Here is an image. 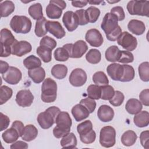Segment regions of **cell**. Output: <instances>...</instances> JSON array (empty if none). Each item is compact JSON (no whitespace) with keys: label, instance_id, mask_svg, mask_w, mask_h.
I'll use <instances>...</instances> for the list:
<instances>
[{"label":"cell","instance_id":"cell-1","mask_svg":"<svg viewBox=\"0 0 149 149\" xmlns=\"http://www.w3.org/2000/svg\"><path fill=\"white\" fill-rule=\"evenodd\" d=\"M55 123L56 126L53 129V134L55 137L60 139L70 132L72 122L67 112L61 111L56 117Z\"/></svg>","mask_w":149,"mask_h":149},{"label":"cell","instance_id":"cell-2","mask_svg":"<svg viewBox=\"0 0 149 149\" xmlns=\"http://www.w3.org/2000/svg\"><path fill=\"white\" fill-rule=\"evenodd\" d=\"M61 110L55 106L50 107L45 111L40 113L37 116V122L43 129L50 128L56 121V119Z\"/></svg>","mask_w":149,"mask_h":149},{"label":"cell","instance_id":"cell-3","mask_svg":"<svg viewBox=\"0 0 149 149\" xmlns=\"http://www.w3.org/2000/svg\"><path fill=\"white\" fill-rule=\"evenodd\" d=\"M57 84L55 80L51 78L45 79L41 86V100L46 103L53 102L57 95Z\"/></svg>","mask_w":149,"mask_h":149},{"label":"cell","instance_id":"cell-4","mask_svg":"<svg viewBox=\"0 0 149 149\" xmlns=\"http://www.w3.org/2000/svg\"><path fill=\"white\" fill-rule=\"evenodd\" d=\"M31 26V21L26 16L15 15L10 22V28L16 33L27 34L30 31Z\"/></svg>","mask_w":149,"mask_h":149},{"label":"cell","instance_id":"cell-5","mask_svg":"<svg viewBox=\"0 0 149 149\" xmlns=\"http://www.w3.org/2000/svg\"><path fill=\"white\" fill-rule=\"evenodd\" d=\"M131 15L149 16V2L148 1H130L126 6Z\"/></svg>","mask_w":149,"mask_h":149},{"label":"cell","instance_id":"cell-6","mask_svg":"<svg viewBox=\"0 0 149 149\" xmlns=\"http://www.w3.org/2000/svg\"><path fill=\"white\" fill-rule=\"evenodd\" d=\"M116 143V131L111 126L103 127L100 132V143L101 146L105 148L113 147Z\"/></svg>","mask_w":149,"mask_h":149},{"label":"cell","instance_id":"cell-7","mask_svg":"<svg viewBox=\"0 0 149 149\" xmlns=\"http://www.w3.org/2000/svg\"><path fill=\"white\" fill-rule=\"evenodd\" d=\"M118 45L128 51L134 50L137 45V40L135 37L127 31L122 32L117 39Z\"/></svg>","mask_w":149,"mask_h":149},{"label":"cell","instance_id":"cell-8","mask_svg":"<svg viewBox=\"0 0 149 149\" xmlns=\"http://www.w3.org/2000/svg\"><path fill=\"white\" fill-rule=\"evenodd\" d=\"M118 22V18L115 15L111 13H107L105 15L101 24V27L105 35L110 34L118 27L119 26Z\"/></svg>","mask_w":149,"mask_h":149},{"label":"cell","instance_id":"cell-9","mask_svg":"<svg viewBox=\"0 0 149 149\" xmlns=\"http://www.w3.org/2000/svg\"><path fill=\"white\" fill-rule=\"evenodd\" d=\"M87 76L86 72L81 68L73 69L69 77L70 83L74 87H81L87 81Z\"/></svg>","mask_w":149,"mask_h":149},{"label":"cell","instance_id":"cell-10","mask_svg":"<svg viewBox=\"0 0 149 149\" xmlns=\"http://www.w3.org/2000/svg\"><path fill=\"white\" fill-rule=\"evenodd\" d=\"M31 49V45L26 41H19L16 40L11 45V54L19 57L29 53Z\"/></svg>","mask_w":149,"mask_h":149},{"label":"cell","instance_id":"cell-11","mask_svg":"<svg viewBox=\"0 0 149 149\" xmlns=\"http://www.w3.org/2000/svg\"><path fill=\"white\" fill-rule=\"evenodd\" d=\"M3 79L6 83L15 85L19 83L22 77L21 71L17 68L10 66L7 72L2 74Z\"/></svg>","mask_w":149,"mask_h":149},{"label":"cell","instance_id":"cell-12","mask_svg":"<svg viewBox=\"0 0 149 149\" xmlns=\"http://www.w3.org/2000/svg\"><path fill=\"white\" fill-rule=\"evenodd\" d=\"M15 100L19 106L27 107L30 106L33 103L34 95L29 90H22L17 93Z\"/></svg>","mask_w":149,"mask_h":149},{"label":"cell","instance_id":"cell-13","mask_svg":"<svg viewBox=\"0 0 149 149\" xmlns=\"http://www.w3.org/2000/svg\"><path fill=\"white\" fill-rule=\"evenodd\" d=\"M85 39L91 46L94 47H100L104 41L102 34L96 29L88 30L85 35Z\"/></svg>","mask_w":149,"mask_h":149},{"label":"cell","instance_id":"cell-14","mask_svg":"<svg viewBox=\"0 0 149 149\" xmlns=\"http://www.w3.org/2000/svg\"><path fill=\"white\" fill-rule=\"evenodd\" d=\"M62 22L69 31L75 30L79 26L77 17L76 13L72 11H67L63 14Z\"/></svg>","mask_w":149,"mask_h":149},{"label":"cell","instance_id":"cell-15","mask_svg":"<svg viewBox=\"0 0 149 149\" xmlns=\"http://www.w3.org/2000/svg\"><path fill=\"white\" fill-rule=\"evenodd\" d=\"M45 27L47 31L49 32L58 39L63 38L66 34L64 29L59 22L47 20Z\"/></svg>","mask_w":149,"mask_h":149},{"label":"cell","instance_id":"cell-16","mask_svg":"<svg viewBox=\"0 0 149 149\" xmlns=\"http://www.w3.org/2000/svg\"><path fill=\"white\" fill-rule=\"evenodd\" d=\"M97 116L103 122H110L114 116L113 109L109 105H102L98 109Z\"/></svg>","mask_w":149,"mask_h":149},{"label":"cell","instance_id":"cell-17","mask_svg":"<svg viewBox=\"0 0 149 149\" xmlns=\"http://www.w3.org/2000/svg\"><path fill=\"white\" fill-rule=\"evenodd\" d=\"M107 72L112 80L115 81H120L123 73V65H122L116 63H111L108 66Z\"/></svg>","mask_w":149,"mask_h":149},{"label":"cell","instance_id":"cell-18","mask_svg":"<svg viewBox=\"0 0 149 149\" xmlns=\"http://www.w3.org/2000/svg\"><path fill=\"white\" fill-rule=\"evenodd\" d=\"M71 112L76 122H80L86 119L90 115V112L87 108L80 103L74 105Z\"/></svg>","mask_w":149,"mask_h":149},{"label":"cell","instance_id":"cell-19","mask_svg":"<svg viewBox=\"0 0 149 149\" xmlns=\"http://www.w3.org/2000/svg\"><path fill=\"white\" fill-rule=\"evenodd\" d=\"M127 29L132 33L137 36H140L144 33L146 26L141 20L132 19L129 22Z\"/></svg>","mask_w":149,"mask_h":149},{"label":"cell","instance_id":"cell-20","mask_svg":"<svg viewBox=\"0 0 149 149\" xmlns=\"http://www.w3.org/2000/svg\"><path fill=\"white\" fill-rule=\"evenodd\" d=\"M88 46L83 40H78L73 45L72 58H80L87 51Z\"/></svg>","mask_w":149,"mask_h":149},{"label":"cell","instance_id":"cell-21","mask_svg":"<svg viewBox=\"0 0 149 149\" xmlns=\"http://www.w3.org/2000/svg\"><path fill=\"white\" fill-rule=\"evenodd\" d=\"M133 122L139 127H146L149 124V113L147 111H140L134 115Z\"/></svg>","mask_w":149,"mask_h":149},{"label":"cell","instance_id":"cell-22","mask_svg":"<svg viewBox=\"0 0 149 149\" xmlns=\"http://www.w3.org/2000/svg\"><path fill=\"white\" fill-rule=\"evenodd\" d=\"M28 75L34 83L38 84L44 80L45 77V72L43 68L39 67L29 70Z\"/></svg>","mask_w":149,"mask_h":149},{"label":"cell","instance_id":"cell-23","mask_svg":"<svg viewBox=\"0 0 149 149\" xmlns=\"http://www.w3.org/2000/svg\"><path fill=\"white\" fill-rule=\"evenodd\" d=\"M143 105L141 102L136 98L129 99L125 105V109L126 111L131 114L135 115L141 111Z\"/></svg>","mask_w":149,"mask_h":149},{"label":"cell","instance_id":"cell-24","mask_svg":"<svg viewBox=\"0 0 149 149\" xmlns=\"http://www.w3.org/2000/svg\"><path fill=\"white\" fill-rule=\"evenodd\" d=\"M16 40L14 36L8 29L4 28L1 30V47H10Z\"/></svg>","mask_w":149,"mask_h":149},{"label":"cell","instance_id":"cell-25","mask_svg":"<svg viewBox=\"0 0 149 149\" xmlns=\"http://www.w3.org/2000/svg\"><path fill=\"white\" fill-rule=\"evenodd\" d=\"M38 135V130L33 125H27L24 128V131L21 136L22 140L26 141H31L34 140Z\"/></svg>","mask_w":149,"mask_h":149},{"label":"cell","instance_id":"cell-26","mask_svg":"<svg viewBox=\"0 0 149 149\" xmlns=\"http://www.w3.org/2000/svg\"><path fill=\"white\" fill-rule=\"evenodd\" d=\"M77 139L73 133H69L63 137L61 140V146L62 148H75L77 146Z\"/></svg>","mask_w":149,"mask_h":149},{"label":"cell","instance_id":"cell-27","mask_svg":"<svg viewBox=\"0 0 149 149\" xmlns=\"http://www.w3.org/2000/svg\"><path fill=\"white\" fill-rule=\"evenodd\" d=\"M20 137L17 130L13 127L5 130L2 134V137L3 141L8 144L13 143L16 141Z\"/></svg>","mask_w":149,"mask_h":149},{"label":"cell","instance_id":"cell-28","mask_svg":"<svg viewBox=\"0 0 149 149\" xmlns=\"http://www.w3.org/2000/svg\"><path fill=\"white\" fill-rule=\"evenodd\" d=\"M62 9L56 5L49 2L46 8V14L48 17L52 19H59L62 14Z\"/></svg>","mask_w":149,"mask_h":149},{"label":"cell","instance_id":"cell-29","mask_svg":"<svg viewBox=\"0 0 149 149\" xmlns=\"http://www.w3.org/2000/svg\"><path fill=\"white\" fill-rule=\"evenodd\" d=\"M120 51L116 45H112L107 48L105 51V56L106 59L111 62H117L120 56Z\"/></svg>","mask_w":149,"mask_h":149},{"label":"cell","instance_id":"cell-30","mask_svg":"<svg viewBox=\"0 0 149 149\" xmlns=\"http://www.w3.org/2000/svg\"><path fill=\"white\" fill-rule=\"evenodd\" d=\"M137 136L136 133L131 130H129L126 131L121 137V141L122 143L127 147L132 146L136 141Z\"/></svg>","mask_w":149,"mask_h":149},{"label":"cell","instance_id":"cell-31","mask_svg":"<svg viewBox=\"0 0 149 149\" xmlns=\"http://www.w3.org/2000/svg\"><path fill=\"white\" fill-rule=\"evenodd\" d=\"M52 75L57 79H64L68 73V68L63 64H56L51 69Z\"/></svg>","mask_w":149,"mask_h":149},{"label":"cell","instance_id":"cell-32","mask_svg":"<svg viewBox=\"0 0 149 149\" xmlns=\"http://www.w3.org/2000/svg\"><path fill=\"white\" fill-rule=\"evenodd\" d=\"M15 8V4L11 1H5L1 2L0 3L1 17H8L14 12Z\"/></svg>","mask_w":149,"mask_h":149},{"label":"cell","instance_id":"cell-33","mask_svg":"<svg viewBox=\"0 0 149 149\" xmlns=\"http://www.w3.org/2000/svg\"><path fill=\"white\" fill-rule=\"evenodd\" d=\"M29 14L34 20H38L43 17L42 7L40 3L31 5L29 8Z\"/></svg>","mask_w":149,"mask_h":149},{"label":"cell","instance_id":"cell-34","mask_svg":"<svg viewBox=\"0 0 149 149\" xmlns=\"http://www.w3.org/2000/svg\"><path fill=\"white\" fill-rule=\"evenodd\" d=\"M23 65L26 68L30 70L41 67V61L38 57L31 55L24 59Z\"/></svg>","mask_w":149,"mask_h":149},{"label":"cell","instance_id":"cell-35","mask_svg":"<svg viewBox=\"0 0 149 149\" xmlns=\"http://www.w3.org/2000/svg\"><path fill=\"white\" fill-rule=\"evenodd\" d=\"M54 55L55 60L60 62L66 61L69 58H71L69 51L63 45L62 47L56 48L54 51Z\"/></svg>","mask_w":149,"mask_h":149},{"label":"cell","instance_id":"cell-36","mask_svg":"<svg viewBox=\"0 0 149 149\" xmlns=\"http://www.w3.org/2000/svg\"><path fill=\"white\" fill-rule=\"evenodd\" d=\"M47 22V20L44 17L40 20H37L34 29V33L37 37H41L47 34L48 32L45 27Z\"/></svg>","mask_w":149,"mask_h":149},{"label":"cell","instance_id":"cell-37","mask_svg":"<svg viewBox=\"0 0 149 149\" xmlns=\"http://www.w3.org/2000/svg\"><path fill=\"white\" fill-rule=\"evenodd\" d=\"M37 54L45 63L49 62L52 59V49L42 46L37 48Z\"/></svg>","mask_w":149,"mask_h":149},{"label":"cell","instance_id":"cell-38","mask_svg":"<svg viewBox=\"0 0 149 149\" xmlns=\"http://www.w3.org/2000/svg\"><path fill=\"white\" fill-rule=\"evenodd\" d=\"M101 59V54L99 50L97 49H90L86 55L87 61L91 64H97L99 63Z\"/></svg>","mask_w":149,"mask_h":149},{"label":"cell","instance_id":"cell-39","mask_svg":"<svg viewBox=\"0 0 149 149\" xmlns=\"http://www.w3.org/2000/svg\"><path fill=\"white\" fill-rule=\"evenodd\" d=\"M123 73L120 79V81L122 82H127L132 81L135 75L134 68L128 65H123Z\"/></svg>","mask_w":149,"mask_h":149},{"label":"cell","instance_id":"cell-40","mask_svg":"<svg viewBox=\"0 0 149 149\" xmlns=\"http://www.w3.org/2000/svg\"><path fill=\"white\" fill-rule=\"evenodd\" d=\"M93 81L94 84L100 86L107 85L109 83L107 76L104 72L102 71L97 72L93 74Z\"/></svg>","mask_w":149,"mask_h":149},{"label":"cell","instance_id":"cell-41","mask_svg":"<svg viewBox=\"0 0 149 149\" xmlns=\"http://www.w3.org/2000/svg\"><path fill=\"white\" fill-rule=\"evenodd\" d=\"M139 74L140 79L145 82L149 81V63L144 62L141 63L138 68Z\"/></svg>","mask_w":149,"mask_h":149},{"label":"cell","instance_id":"cell-42","mask_svg":"<svg viewBox=\"0 0 149 149\" xmlns=\"http://www.w3.org/2000/svg\"><path fill=\"white\" fill-rule=\"evenodd\" d=\"M12 88L6 86H1L0 87V105L6 102L12 96Z\"/></svg>","mask_w":149,"mask_h":149},{"label":"cell","instance_id":"cell-43","mask_svg":"<svg viewBox=\"0 0 149 149\" xmlns=\"http://www.w3.org/2000/svg\"><path fill=\"white\" fill-rule=\"evenodd\" d=\"M101 87V98L104 100H109L111 99L114 94V88L110 85H104L100 86Z\"/></svg>","mask_w":149,"mask_h":149},{"label":"cell","instance_id":"cell-44","mask_svg":"<svg viewBox=\"0 0 149 149\" xmlns=\"http://www.w3.org/2000/svg\"><path fill=\"white\" fill-rule=\"evenodd\" d=\"M86 12L89 23H95L100 15V10L95 6H90L86 10Z\"/></svg>","mask_w":149,"mask_h":149},{"label":"cell","instance_id":"cell-45","mask_svg":"<svg viewBox=\"0 0 149 149\" xmlns=\"http://www.w3.org/2000/svg\"><path fill=\"white\" fill-rule=\"evenodd\" d=\"M88 97L93 100H99L101 98V87L96 84L90 85L87 89Z\"/></svg>","mask_w":149,"mask_h":149},{"label":"cell","instance_id":"cell-46","mask_svg":"<svg viewBox=\"0 0 149 149\" xmlns=\"http://www.w3.org/2000/svg\"><path fill=\"white\" fill-rule=\"evenodd\" d=\"M93 129V124L90 120L79 123L77 126V131L79 135L85 134Z\"/></svg>","mask_w":149,"mask_h":149},{"label":"cell","instance_id":"cell-47","mask_svg":"<svg viewBox=\"0 0 149 149\" xmlns=\"http://www.w3.org/2000/svg\"><path fill=\"white\" fill-rule=\"evenodd\" d=\"M56 41L54 38L47 36L43 37L40 42V46L48 48L52 50L56 47Z\"/></svg>","mask_w":149,"mask_h":149},{"label":"cell","instance_id":"cell-48","mask_svg":"<svg viewBox=\"0 0 149 149\" xmlns=\"http://www.w3.org/2000/svg\"><path fill=\"white\" fill-rule=\"evenodd\" d=\"M124 95L120 91H115V94L113 97L110 99L109 103L114 107H119L121 105L124 101Z\"/></svg>","mask_w":149,"mask_h":149},{"label":"cell","instance_id":"cell-49","mask_svg":"<svg viewBox=\"0 0 149 149\" xmlns=\"http://www.w3.org/2000/svg\"><path fill=\"white\" fill-rule=\"evenodd\" d=\"M95 138L96 134L95 131L93 129L85 134L80 135V139L81 141L86 144L93 143L95 141Z\"/></svg>","mask_w":149,"mask_h":149},{"label":"cell","instance_id":"cell-50","mask_svg":"<svg viewBox=\"0 0 149 149\" xmlns=\"http://www.w3.org/2000/svg\"><path fill=\"white\" fill-rule=\"evenodd\" d=\"M134 61V56L130 51H120V56L118 62L123 63H132Z\"/></svg>","mask_w":149,"mask_h":149},{"label":"cell","instance_id":"cell-51","mask_svg":"<svg viewBox=\"0 0 149 149\" xmlns=\"http://www.w3.org/2000/svg\"><path fill=\"white\" fill-rule=\"evenodd\" d=\"M80 104L86 107L90 113L93 112L96 107V102L94 101V100L88 97L82 99L80 101Z\"/></svg>","mask_w":149,"mask_h":149},{"label":"cell","instance_id":"cell-52","mask_svg":"<svg viewBox=\"0 0 149 149\" xmlns=\"http://www.w3.org/2000/svg\"><path fill=\"white\" fill-rule=\"evenodd\" d=\"M77 17L79 25L84 26L88 23V20L87 16V14L86 12V10L84 9H79L76 10L74 12Z\"/></svg>","mask_w":149,"mask_h":149},{"label":"cell","instance_id":"cell-53","mask_svg":"<svg viewBox=\"0 0 149 149\" xmlns=\"http://www.w3.org/2000/svg\"><path fill=\"white\" fill-rule=\"evenodd\" d=\"M110 13L115 15L117 17L118 21L123 20L125 18V14L123 9L120 6H116L112 8L111 9Z\"/></svg>","mask_w":149,"mask_h":149},{"label":"cell","instance_id":"cell-54","mask_svg":"<svg viewBox=\"0 0 149 149\" xmlns=\"http://www.w3.org/2000/svg\"><path fill=\"white\" fill-rule=\"evenodd\" d=\"M140 143L142 146L146 149L149 148V131L145 130L141 133L140 135Z\"/></svg>","mask_w":149,"mask_h":149},{"label":"cell","instance_id":"cell-55","mask_svg":"<svg viewBox=\"0 0 149 149\" xmlns=\"http://www.w3.org/2000/svg\"><path fill=\"white\" fill-rule=\"evenodd\" d=\"M139 99L143 105L146 107L149 105V90L148 88L141 91L139 94Z\"/></svg>","mask_w":149,"mask_h":149},{"label":"cell","instance_id":"cell-56","mask_svg":"<svg viewBox=\"0 0 149 149\" xmlns=\"http://www.w3.org/2000/svg\"><path fill=\"white\" fill-rule=\"evenodd\" d=\"M10 123V119L8 116L3 114L2 112L0 113V131L2 132L8 127Z\"/></svg>","mask_w":149,"mask_h":149},{"label":"cell","instance_id":"cell-57","mask_svg":"<svg viewBox=\"0 0 149 149\" xmlns=\"http://www.w3.org/2000/svg\"><path fill=\"white\" fill-rule=\"evenodd\" d=\"M122 33V29L119 26H118V27L112 32H111L110 34L106 35L107 38L111 41H115L117 40L119 36Z\"/></svg>","mask_w":149,"mask_h":149},{"label":"cell","instance_id":"cell-58","mask_svg":"<svg viewBox=\"0 0 149 149\" xmlns=\"http://www.w3.org/2000/svg\"><path fill=\"white\" fill-rule=\"evenodd\" d=\"M11 127H14L15 129H16L19 134V136L20 137H21L23 134V131H24V125L23 123L20 121V120H15L14 121L13 123H12V125L11 126Z\"/></svg>","mask_w":149,"mask_h":149},{"label":"cell","instance_id":"cell-59","mask_svg":"<svg viewBox=\"0 0 149 149\" xmlns=\"http://www.w3.org/2000/svg\"><path fill=\"white\" fill-rule=\"evenodd\" d=\"M10 148L11 149H16V148L27 149L28 148V145L26 143L23 141H17L14 142L12 144H11Z\"/></svg>","mask_w":149,"mask_h":149},{"label":"cell","instance_id":"cell-60","mask_svg":"<svg viewBox=\"0 0 149 149\" xmlns=\"http://www.w3.org/2000/svg\"><path fill=\"white\" fill-rule=\"evenodd\" d=\"M88 3L87 1H72V5L76 8H83L86 6Z\"/></svg>","mask_w":149,"mask_h":149},{"label":"cell","instance_id":"cell-61","mask_svg":"<svg viewBox=\"0 0 149 149\" xmlns=\"http://www.w3.org/2000/svg\"><path fill=\"white\" fill-rule=\"evenodd\" d=\"M9 67L10 66H9V64L7 62L3 61L2 60L0 61V68H1V74H3V73H6L8 70V69L9 68Z\"/></svg>","mask_w":149,"mask_h":149},{"label":"cell","instance_id":"cell-62","mask_svg":"<svg viewBox=\"0 0 149 149\" xmlns=\"http://www.w3.org/2000/svg\"><path fill=\"white\" fill-rule=\"evenodd\" d=\"M49 2L54 3L61 8L62 10L65 9L66 7V3L64 1L62 0H51Z\"/></svg>","mask_w":149,"mask_h":149},{"label":"cell","instance_id":"cell-63","mask_svg":"<svg viewBox=\"0 0 149 149\" xmlns=\"http://www.w3.org/2000/svg\"><path fill=\"white\" fill-rule=\"evenodd\" d=\"M102 2H103L102 1H88V3L91 5H99Z\"/></svg>","mask_w":149,"mask_h":149}]
</instances>
